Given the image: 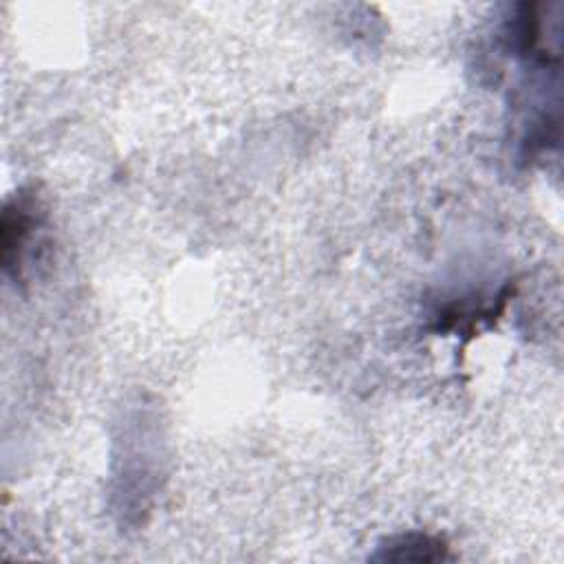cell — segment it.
Masks as SVG:
<instances>
[{"instance_id": "obj_1", "label": "cell", "mask_w": 564, "mask_h": 564, "mask_svg": "<svg viewBox=\"0 0 564 564\" xmlns=\"http://www.w3.org/2000/svg\"><path fill=\"white\" fill-rule=\"evenodd\" d=\"M35 203L29 194H15L2 212V267L13 280H20L24 269V256L33 242V229L37 225Z\"/></svg>"}, {"instance_id": "obj_2", "label": "cell", "mask_w": 564, "mask_h": 564, "mask_svg": "<svg viewBox=\"0 0 564 564\" xmlns=\"http://www.w3.org/2000/svg\"><path fill=\"white\" fill-rule=\"evenodd\" d=\"M370 557L377 562H441L447 560L449 553L441 538L410 531L388 538Z\"/></svg>"}]
</instances>
